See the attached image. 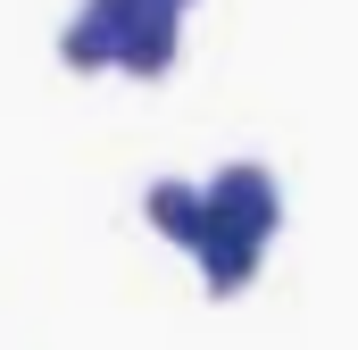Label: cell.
Masks as SVG:
<instances>
[{
    "instance_id": "6da1fadb",
    "label": "cell",
    "mask_w": 358,
    "mask_h": 350,
    "mask_svg": "<svg viewBox=\"0 0 358 350\" xmlns=\"http://www.w3.org/2000/svg\"><path fill=\"white\" fill-rule=\"evenodd\" d=\"M208 225H225V234H250V242H275L283 234V192H275V175L259 159H234V167H217L208 183Z\"/></svg>"
},
{
    "instance_id": "7a4b0ae2",
    "label": "cell",
    "mask_w": 358,
    "mask_h": 350,
    "mask_svg": "<svg viewBox=\"0 0 358 350\" xmlns=\"http://www.w3.org/2000/svg\"><path fill=\"white\" fill-rule=\"evenodd\" d=\"M134 17H142V0H84V8L67 17V34H59V67H67V76L117 67V42L134 34Z\"/></svg>"
},
{
    "instance_id": "3957f363",
    "label": "cell",
    "mask_w": 358,
    "mask_h": 350,
    "mask_svg": "<svg viewBox=\"0 0 358 350\" xmlns=\"http://www.w3.org/2000/svg\"><path fill=\"white\" fill-rule=\"evenodd\" d=\"M176 50H183V8H176V0H142L134 34L117 42V76L159 84V76H176Z\"/></svg>"
},
{
    "instance_id": "277c9868",
    "label": "cell",
    "mask_w": 358,
    "mask_h": 350,
    "mask_svg": "<svg viewBox=\"0 0 358 350\" xmlns=\"http://www.w3.org/2000/svg\"><path fill=\"white\" fill-rule=\"evenodd\" d=\"M192 259H200V284H208V300H242V292L259 284V267H267V242L208 225V234L192 242Z\"/></svg>"
},
{
    "instance_id": "5b68a950",
    "label": "cell",
    "mask_w": 358,
    "mask_h": 350,
    "mask_svg": "<svg viewBox=\"0 0 358 350\" xmlns=\"http://www.w3.org/2000/svg\"><path fill=\"white\" fill-rule=\"evenodd\" d=\"M142 217H150V234H159V242L192 251V242L208 234V192H200V183H176V175H159V183L142 192Z\"/></svg>"
}]
</instances>
